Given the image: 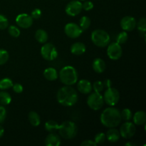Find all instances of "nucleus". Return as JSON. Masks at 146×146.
<instances>
[{"label":"nucleus","instance_id":"nucleus-1","mask_svg":"<svg viewBox=\"0 0 146 146\" xmlns=\"http://www.w3.org/2000/svg\"><path fill=\"white\" fill-rule=\"evenodd\" d=\"M56 98L61 105L71 107L75 105L78 101V94L76 91L71 86L61 87L57 92Z\"/></svg>","mask_w":146,"mask_h":146},{"label":"nucleus","instance_id":"nucleus-2","mask_svg":"<svg viewBox=\"0 0 146 146\" xmlns=\"http://www.w3.org/2000/svg\"><path fill=\"white\" fill-rule=\"evenodd\" d=\"M121 111L113 107L106 108L101 115V122L107 128H115L121 123Z\"/></svg>","mask_w":146,"mask_h":146},{"label":"nucleus","instance_id":"nucleus-3","mask_svg":"<svg viewBox=\"0 0 146 146\" xmlns=\"http://www.w3.org/2000/svg\"><path fill=\"white\" fill-rule=\"evenodd\" d=\"M60 81L65 86H72L78 81V72L74 66H66L63 67L58 74Z\"/></svg>","mask_w":146,"mask_h":146},{"label":"nucleus","instance_id":"nucleus-4","mask_svg":"<svg viewBox=\"0 0 146 146\" xmlns=\"http://www.w3.org/2000/svg\"><path fill=\"white\" fill-rule=\"evenodd\" d=\"M58 131L59 135L63 138L66 140H71L76 136L78 128L74 122L66 121L59 125Z\"/></svg>","mask_w":146,"mask_h":146},{"label":"nucleus","instance_id":"nucleus-5","mask_svg":"<svg viewBox=\"0 0 146 146\" xmlns=\"http://www.w3.org/2000/svg\"><path fill=\"white\" fill-rule=\"evenodd\" d=\"M91 41L98 47L104 48L111 41L110 35L106 31L102 29H96L91 33Z\"/></svg>","mask_w":146,"mask_h":146},{"label":"nucleus","instance_id":"nucleus-6","mask_svg":"<svg viewBox=\"0 0 146 146\" xmlns=\"http://www.w3.org/2000/svg\"><path fill=\"white\" fill-rule=\"evenodd\" d=\"M87 104L88 107L94 111H98L104 105V97L100 93L94 91V93L90 94L87 98Z\"/></svg>","mask_w":146,"mask_h":146},{"label":"nucleus","instance_id":"nucleus-7","mask_svg":"<svg viewBox=\"0 0 146 146\" xmlns=\"http://www.w3.org/2000/svg\"><path fill=\"white\" fill-rule=\"evenodd\" d=\"M104 103L110 106H114L118 103L120 99L119 91L115 88L108 87L103 96Z\"/></svg>","mask_w":146,"mask_h":146},{"label":"nucleus","instance_id":"nucleus-8","mask_svg":"<svg viewBox=\"0 0 146 146\" xmlns=\"http://www.w3.org/2000/svg\"><path fill=\"white\" fill-rule=\"evenodd\" d=\"M41 55L46 61H53L58 56V51L54 44L46 42L41 48Z\"/></svg>","mask_w":146,"mask_h":146},{"label":"nucleus","instance_id":"nucleus-9","mask_svg":"<svg viewBox=\"0 0 146 146\" xmlns=\"http://www.w3.org/2000/svg\"><path fill=\"white\" fill-rule=\"evenodd\" d=\"M123 54L122 47L121 44L115 42L108 44L107 48V55L111 60H118L121 57Z\"/></svg>","mask_w":146,"mask_h":146},{"label":"nucleus","instance_id":"nucleus-10","mask_svg":"<svg viewBox=\"0 0 146 146\" xmlns=\"http://www.w3.org/2000/svg\"><path fill=\"white\" fill-rule=\"evenodd\" d=\"M84 30L79 25L75 23H68L64 27V32L67 36L71 38H76L82 34Z\"/></svg>","mask_w":146,"mask_h":146},{"label":"nucleus","instance_id":"nucleus-11","mask_svg":"<svg viewBox=\"0 0 146 146\" xmlns=\"http://www.w3.org/2000/svg\"><path fill=\"white\" fill-rule=\"evenodd\" d=\"M120 135L125 139H129L135 135L136 128L135 124L131 122H125L120 128Z\"/></svg>","mask_w":146,"mask_h":146},{"label":"nucleus","instance_id":"nucleus-12","mask_svg":"<svg viewBox=\"0 0 146 146\" xmlns=\"http://www.w3.org/2000/svg\"><path fill=\"white\" fill-rule=\"evenodd\" d=\"M82 3L78 0L70 1L66 7V13L70 17H76L82 11Z\"/></svg>","mask_w":146,"mask_h":146},{"label":"nucleus","instance_id":"nucleus-13","mask_svg":"<svg viewBox=\"0 0 146 146\" xmlns=\"http://www.w3.org/2000/svg\"><path fill=\"white\" fill-rule=\"evenodd\" d=\"M16 23L19 27L22 29H29L32 26L33 18L31 15L23 13L16 17Z\"/></svg>","mask_w":146,"mask_h":146},{"label":"nucleus","instance_id":"nucleus-14","mask_svg":"<svg viewBox=\"0 0 146 146\" xmlns=\"http://www.w3.org/2000/svg\"><path fill=\"white\" fill-rule=\"evenodd\" d=\"M120 24L123 31H131L136 27V20L131 16H125L121 19Z\"/></svg>","mask_w":146,"mask_h":146},{"label":"nucleus","instance_id":"nucleus-15","mask_svg":"<svg viewBox=\"0 0 146 146\" xmlns=\"http://www.w3.org/2000/svg\"><path fill=\"white\" fill-rule=\"evenodd\" d=\"M78 91L83 94H89L93 90L92 84L89 81L86 79L80 80L77 85Z\"/></svg>","mask_w":146,"mask_h":146},{"label":"nucleus","instance_id":"nucleus-16","mask_svg":"<svg viewBox=\"0 0 146 146\" xmlns=\"http://www.w3.org/2000/svg\"><path fill=\"white\" fill-rule=\"evenodd\" d=\"M61 143V138L58 135L51 133L45 139V145L46 146H59Z\"/></svg>","mask_w":146,"mask_h":146},{"label":"nucleus","instance_id":"nucleus-17","mask_svg":"<svg viewBox=\"0 0 146 146\" xmlns=\"http://www.w3.org/2000/svg\"><path fill=\"white\" fill-rule=\"evenodd\" d=\"M92 67L95 72L98 73V74H102L106 70V62L102 58H97L93 61Z\"/></svg>","mask_w":146,"mask_h":146},{"label":"nucleus","instance_id":"nucleus-18","mask_svg":"<svg viewBox=\"0 0 146 146\" xmlns=\"http://www.w3.org/2000/svg\"><path fill=\"white\" fill-rule=\"evenodd\" d=\"M106 135V139L111 143L118 142L121 138L119 131L115 128H110V129L107 131Z\"/></svg>","mask_w":146,"mask_h":146},{"label":"nucleus","instance_id":"nucleus-19","mask_svg":"<svg viewBox=\"0 0 146 146\" xmlns=\"http://www.w3.org/2000/svg\"><path fill=\"white\" fill-rule=\"evenodd\" d=\"M86 47L84 44L81 42H76L71 46V52L74 55L81 56L85 53Z\"/></svg>","mask_w":146,"mask_h":146},{"label":"nucleus","instance_id":"nucleus-20","mask_svg":"<svg viewBox=\"0 0 146 146\" xmlns=\"http://www.w3.org/2000/svg\"><path fill=\"white\" fill-rule=\"evenodd\" d=\"M133 120L135 125H145L146 122V113L143 111H138L133 116Z\"/></svg>","mask_w":146,"mask_h":146},{"label":"nucleus","instance_id":"nucleus-21","mask_svg":"<svg viewBox=\"0 0 146 146\" xmlns=\"http://www.w3.org/2000/svg\"><path fill=\"white\" fill-rule=\"evenodd\" d=\"M44 76L46 79L48 81H55L58 78V74L57 72L56 69L52 67H49L44 70Z\"/></svg>","mask_w":146,"mask_h":146},{"label":"nucleus","instance_id":"nucleus-22","mask_svg":"<svg viewBox=\"0 0 146 146\" xmlns=\"http://www.w3.org/2000/svg\"><path fill=\"white\" fill-rule=\"evenodd\" d=\"M48 34L44 29H38L35 33V38L40 44H45L48 40Z\"/></svg>","mask_w":146,"mask_h":146},{"label":"nucleus","instance_id":"nucleus-23","mask_svg":"<svg viewBox=\"0 0 146 146\" xmlns=\"http://www.w3.org/2000/svg\"><path fill=\"white\" fill-rule=\"evenodd\" d=\"M29 121L30 124L33 126H38L41 123V118H40L39 115L35 111H31L29 112L28 115Z\"/></svg>","mask_w":146,"mask_h":146},{"label":"nucleus","instance_id":"nucleus-24","mask_svg":"<svg viewBox=\"0 0 146 146\" xmlns=\"http://www.w3.org/2000/svg\"><path fill=\"white\" fill-rule=\"evenodd\" d=\"M59 124L55 121H53V120H49V121H46L45 123V127L46 131H48L49 133H54L56 131H57L59 128Z\"/></svg>","mask_w":146,"mask_h":146},{"label":"nucleus","instance_id":"nucleus-25","mask_svg":"<svg viewBox=\"0 0 146 146\" xmlns=\"http://www.w3.org/2000/svg\"><path fill=\"white\" fill-rule=\"evenodd\" d=\"M137 28H138V31H139L140 34L143 38L145 37V31H146V19L145 18L143 17V18L140 19L138 23H136Z\"/></svg>","mask_w":146,"mask_h":146},{"label":"nucleus","instance_id":"nucleus-26","mask_svg":"<svg viewBox=\"0 0 146 146\" xmlns=\"http://www.w3.org/2000/svg\"><path fill=\"white\" fill-rule=\"evenodd\" d=\"M11 102V96L6 91H0V104L2 106H7Z\"/></svg>","mask_w":146,"mask_h":146},{"label":"nucleus","instance_id":"nucleus-27","mask_svg":"<svg viewBox=\"0 0 146 146\" xmlns=\"http://www.w3.org/2000/svg\"><path fill=\"white\" fill-rule=\"evenodd\" d=\"M14 85L12 80L9 78H4L0 80V90L4 91L11 88Z\"/></svg>","mask_w":146,"mask_h":146},{"label":"nucleus","instance_id":"nucleus-28","mask_svg":"<svg viewBox=\"0 0 146 146\" xmlns=\"http://www.w3.org/2000/svg\"><path fill=\"white\" fill-rule=\"evenodd\" d=\"M128 33H127V31H123L117 35L116 38H115V41H116L118 44L122 45V44H124L126 43V41H128Z\"/></svg>","mask_w":146,"mask_h":146},{"label":"nucleus","instance_id":"nucleus-29","mask_svg":"<svg viewBox=\"0 0 146 146\" xmlns=\"http://www.w3.org/2000/svg\"><path fill=\"white\" fill-rule=\"evenodd\" d=\"M79 26L83 30L88 29L91 26V19L89 17H86V16H84L81 17L79 21Z\"/></svg>","mask_w":146,"mask_h":146},{"label":"nucleus","instance_id":"nucleus-30","mask_svg":"<svg viewBox=\"0 0 146 146\" xmlns=\"http://www.w3.org/2000/svg\"><path fill=\"white\" fill-rule=\"evenodd\" d=\"M9 55L7 50L0 48V65L6 64L8 61Z\"/></svg>","mask_w":146,"mask_h":146},{"label":"nucleus","instance_id":"nucleus-31","mask_svg":"<svg viewBox=\"0 0 146 146\" xmlns=\"http://www.w3.org/2000/svg\"><path fill=\"white\" fill-rule=\"evenodd\" d=\"M121 118L123 119L124 121H130L133 118V113L132 111L129 109V108H124L122 111L121 112Z\"/></svg>","mask_w":146,"mask_h":146},{"label":"nucleus","instance_id":"nucleus-32","mask_svg":"<svg viewBox=\"0 0 146 146\" xmlns=\"http://www.w3.org/2000/svg\"><path fill=\"white\" fill-rule=\"evenodd\" d=\"M8 32L11 36L14 37V38L19 37L20 36V34H21V31H20L19 29L14 25L9 26V27L8 29Z\"/></svg>","mask_w":146,"mask_h":146},{"label":"nucleus","instance_id":"nucleus-33","mask_svg":"<svg viewBox=\"0 0 146 146\" xmlns=\"http://www.w3.org/2000/svg\"><path fill=\"white\" fill-rule=\"evenodd\" d=\"M106 140V135L104 133H98L96 135L95 138H94V141L97 145L104 143Z\"/></svg>","mask_w":146,"mask_h":146},{"label":"nucleus","instance_id":"nucleus-34","mask_svg":"<svg viewBox=\"0 0 146 146\" xmlns=\"http://www.w3.org/2000/svg\"><path fill=\"white\" fill-rule=\"evenodd\" d=\"M92 87H93V89L94 90L95 92L101 93V91H104L105 86H104V84L102 82V81H97L94 83V84L92 85Z\"/></svg>","mask_w":146,"mask_h":146},{"label":"nucleus","instance_id":"nucleus-35","mask_svg":"<svg viewBox=\"0 0 146 146\" xmlns=\"http://www.w3.org/2000/svg\"><path fill=\"white\" fill-rule=\"evenodd\" d=\"M9 27V21L6 17L0 14V29H5Z\"/></svg>","mask_w":146,"mask_h":146},{"label":"nucleus","instance_id":"nucleus-36","mask_svg":"<svg viewBox=\"0 0 146 146\" xmlns=\"http://www.w3.org/2000/svg\"><path fill=\"white\" fill-rule=\"evenodd\" d=\"M7 117V110L3 106H0V123H2Z\"/></svg>","mask_w":146,"mask_h":146},{"label":"nucleus","instance_id":"nucleus-37","mask_svg":"<svg viewBox=\"0 0 146 146\" xmlns=\"http://www.w3.org/2000/svg\"><path fill=\"white\" fill-rule=\"evenodd\" d=\"M94 8V4L91 1H86L82 4V9L85 11H90Z\"/></svg>","mask_w":146,"mask_h":146},{"label":"nucleus","instance_id":"nucleus-38","mask_svg":"<svg viewBox=\"0 0 146 146\" xmlns=\"http://www.w3.org/2000/svg\"><path fill=\"white\" fill-rule=\"evenodd\" d=\"M31 17L34 19H38L41 17V11L40 9H34L31 13Z\"/></svg>","mask_w":146,"mask_h":146},{"label":"nucleus","instance_id":"nucleus-39","mask_svg":"<svg viewBox=\"0 0 146 146\" xmlns=\"http://www.w3.org/2000/svg\"><path fill=\"white\" fill-rule=\"evenodd\" d=\"M13 91H14L17 94H21V93L23 92V90H24V88H23L22 85H21L19 83H17V84H14L12 86Z\"/></svg>","mask_w":146,"mask_h":146},{"label":"nucleus","instance_id":"nucleus-40","mask_svg":"<svg viewBox=\"0 0 146 146\" xmlns=\"http://www.w3.org/2000/svg\"><path fill=\"white\" fill-rule=\"evenodd\" d=\"M81 146H96L97 144L94 141H91V140H86V141H83L81 144Z\"/></svg>","mask_w":146,"mask_h":146},{"label":"nucleus","instance_id":"nucleus-41","mask_svg":"<svg viewBox=\"0 0 146 146\" xmlns=\"http://www.w3.org/2000/svg\"><path fill=\"white\" fill-rule=\"evenodd\" d=\"M4 128H3V127L0 125V138H1L3 135H4Z\"/></svg>","mask_w":146,"mask_h":146},{"label":"nucleus","instance_id":"nucleus-42","mask_svg":"<svg viewBox=\"0 0 146 146\" xmlns=\"http://www.w3.org/2000/svg\"><path fill=\"white\" fill-rule=\"evenodd\" d=\"M125 145L126 146H133L134 144H132L131 143H125Z\"/></svg>","mask_w":146,"mask_h":146},{"label":"nucleus","instance_id":"nucleus-43","mask_svg":"<svg viewBox=\"0 0 146 146\" xmlns=\"http://www.w3.org/2000/svg\"><path fill=\"white\" fill-rule=\"evenodd\" d=\"M81 1H84V0H81Z\"/></svg>","mask_w":146,"mask_h":146}]
</instances>
